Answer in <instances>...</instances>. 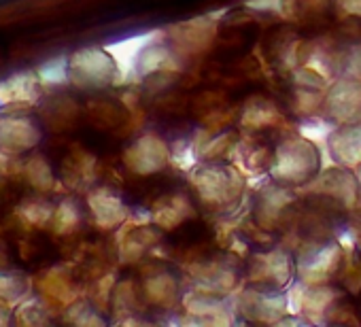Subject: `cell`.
Wrapping results in <instances>:
<instances>
[{"label": "cell", "mask_w": 361, "mask_h": 327, "mask_svg": "<svg viewBox=\"0 0 361 327\" xmlns=\"http://www.w3.org/2000/svg\"><path fill=\"white\" fill-rule=\"evenodd\" d=\"M268 173L274 183L291 190L308 185L321 173V151L304 136H287L274 147Z\"/></svg>", "instance_id": "1"}, {"label": "cell", "mask_w": 361, "mask_h": 327, "mask_svg": "<svg viewBox=\"0 0 361 327\" xmlns=\"http://www.w3.org/2000/svg\"><path fill=\"white\" fill-rule=\"evenodd\" d=\"M43 140V125L28 102H7L0 106V153L20 157Z\"/></svg>", "instance_id": "2"}, {"label": "cell", "mask_w": 361, "mask_h": 327, "mask_svg": "<svg viewBox=\"0 0 361 327\" xmlns=\"http://www.w3.org/2000/svg\"><path fill=\"white\" fill-rule=\"evenodd\" d=\"M119 77L115 58L100 47H85L66 60V79L79 90H106Z\"/></svg>", "instance_id": "3"}, {"label": "cell", "mask_w": 361, "mask_h": 327, "mask_svg": "<svg viewBox=\"0 0 361 327\" xmlns=\"http://www.w3.org/2000/svg\"><path fill=\"white\" fill-rule=\"evenodd\" d=\"M194 187L207 206L228 209L243 194V177L226 164H204L194 173Z\"/></svg>", "instance_id": "4"}, {"label": "cell", "mask_w": 361, "mask_h": 327, "mask_svg": "<svg viewBox=\"0 0 361 327\" xmlns=\"http://www.w3.org/2000/svg\"><path fill=\"white\" fill-rule=\"evenodd\" d=\"M323 115L331 123H348L361 119V81L342 77L323 96Z\"/></svg>", "instance_id": "5"}, {"label": "cell", "mask_w": 361, "mask_h": 327, "mask_svg": "<svg viewBox=\"0 0 361 327\" xmlns=\"http://www.w3.org/2000/svg\"><path fill=\"white\" fill-rule=\"evenodd\" d=\"M238 310L253 323L262 321H279L281 314L287 310V295L279 287H270L264 283H251L240 300H238Z\"/></svg>", "instance_id": "6"}, {"label": "cell", "mask_w": 361, "mask_h": 327, "mask_svg": "<svg viewBox=\"0 0 361 327\" xmlns=\"http://www.w3.org/2000/svg\"><path fill=\"white\" fill-rule=\"evenodd\" d=\"M327 153L336 166L357 168L361 164V119L338 123L327 136Z\"/></svg>", "instance_id": "7"}, {"label": "cell", "mask_w": 361, "mask_h": 327, "mask_svg": "<svg viewBox=\"0 0 361 327\" xmlns=\"http://www.w3.org/2000/svg\"><path fill=\"white\" fill-rule=\"evenodd\" d=\"M340 261V249L334 240H321L317 247L306 249L298 259V274H302L304 278L308 276H325L331 274L336 270Z\"/></svg>", "instance_id": "8"}, {"label": "cell", "mask_w": 361, "mask_h": 327, "mask_svg": "<svg viewBox=\"0 0 361 327\" xmlns=\"http://www.w3.org/2000/svg\"><path fill=\"white\" fill-rule=\"evenodd\" d=\"M323 194L327 198L336 200L338 204L353 209V204L361 192H359V183H357L355 173H350V168L338 166V168L323 173Z\"/></svg>", "instance_id": "9"}, {"label": "cell", "mask_w": 361, "mask_h": 327, "mask_svg": "<svg viewBox=\"0 0 361 327\" xmlns=\"http://www.w3.org/2000/svg\"><path fill=\"white\" fill-rule=\"evenodd\" d=\"M355 177H357V183H359V192H361V164L355 168Z\"/></svg>", "instance_id": "10"}]
</instances>
